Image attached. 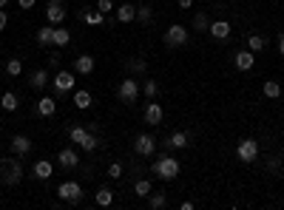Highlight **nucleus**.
<instances>
[{"mask_svg": "<svg viewBox=\"0 0 284 210\" xmlns=\"http://www.w3.org/2000/svg\"><path fill=\"white\" fill-rule=\"evenodd\" d=\"M162 120H165L162 105L160 102H148V108H145V122L148 125H162Z\"/></svg>", "mask_w": 284, "mask_h": 210, "instance_id": "15", "label": "nucleus"}, {"mask_svg": "<svg viewBox=\"0 0 284 210\" xmlns=\"http://www.w3.org/2000/svg\"><path fill=\"white\" fill-rule=\"evenodd\" d=\"M122 174H125L122 162H114V165H108V176H111V179H120Z\"/></svg>", "mask_w": 284, "mask_h": 210, "instance_id": "39", "label": "nucleus"}, {"mask_svg": "<svg viewBox=\"0 0 284 210\" xmlns=\"http://www.w3.org/2000/svg\"><path fill=\"white\" fill-rule=\"evenodd\" d=\"M46 20H48L52 26H60L62 20H66V6H62V0H48V3H46Z\"/></svg>", "mask_w": 284, "mask_h": 210, "instance_id": "8", "label": "nucleus"}, {"mask_svg": "<svg viewBox=\"0 0 284 210\" xmlns=\"http://www.w3.org/2000/svg\"><path fill=\"white\" fill-rule=\"evenodd\" d=\"M34 3H37V0H18V6H20V9H32Z\"/></svg>", "mask_w": 284, "mask_h": 210, "instance_id": "42", "label": "nucleus"}, {"mask_svg": "<svg viewBox=\"0 0 284 210\" xmlns=\"http://www.w3.org/2000/svg\"><path fill=\"white\" fill-rule=\"evenodd\" d=\"M248 48H250L253 54L264 52V48H267V37H264V34H250V37H248Z\"/></svg>", "mask_w": 284, "mask_h": 210, "instance_id": "26", "label": "nucleus"}, {"mask_svg": "<svg viewBox=\"0 0 284 210\" xmlns=\"http://www.w3.org/2000/svg\"><path fill=\"white\" fill-rule=\"evenodd\" d=\"M48 66H52V68H60V57H57V54H54L52 60H48Z\"/></svg>", "mask_w": 284, "mask_h": 210, "instance_id": "44", "label": "nucleus"}, {"mask_svg": "<svg viewBox=\"0 0 284 210\" xmlns=\"http://www.w3.org/2000/svg\"><path fill=\"white\" fill-rule=\"evenodd\" d=\"M57 162H60L62 170H74V168H80V156H77V150L74 148H62L57 154Z\"/></svg>", "mask_w": 284, "mask_h": 210, "instance_id": "11", "label": "nucleus"}, {"mask_svg": "<svg viewBox=\"0 0 284 210\" xmlns=\"http://www.w3.org/2000/svg\"><path fill=\"white\" fill-rule=\"evenodd\" d=\"M97 204L100 208H111V204H114V190H111L108 184L97 188Z\"/></svg>", "mask_w": 284, "mask_h": 210, "instance_id": "22", "label": "nucleus"}, {"mask_svg": "<svg viewBox=\"0 0 284 210\" xmlns=\"http://www.w3.org/2000/svg\"><path fill=\"white\" fill-rule=\"evenodd\" d=\"M151 170H154V176H160L162 182H170V179L179 176V162L174 156H160L151 165Z\"/></svg>", "mask_w": 284, "mask_h": 210, "instance_id": "2", "label": "nucleus"}, {"mask_svg": "<svg viewBox=\"0 0 284 210\" xmlns=\"http://www.w3.org/2000/svg\"><path fill=\"white\" fill-rule=\"evenodd\" d=\"M80 18L86 20V23H88V26H106V14H102V12H80Z\"/></svg>", "mask_w": 284, "mask_h": 210, "instance_id": "24", "label": "nucleus"}, {"mask_svg": "<svg viewBox=\"0 0 284 210\" xmlns=\"http://www.w3.org/2000/svg\"><path fill=\"white\" fill-rule=\"evenodd\" d=\"M267 170H270V174H278V176H282V159H278V156H270V159H267Z\"/></svg>", "mask_w": 284, "mask_h": 210, "instance_id": "38", "label": "nucleus"}, {"mask_svg": "<svg viewBox=\"0 0 284 210\" xmlns=\"http://www.w3.org/2000/svg\"><path fill=\"white\" fill-rule=\"evenodd\" d=\"M52 162H48V159H37L34 162V168H32V174L37 176V179H52Z\"/></svg>", "mask_w": 284, "mask_h": 210, "instance_id": "21", "label": "nucleus"}, {"mask_svg": "<svg viewBox=\"0 0 284 210\" xmlns=\"http://www.w3.org/2000/svg\"><path fill=\"white\" fill-rule=\"evenodd\" d=\"M136 20H140L142 26H151L154 9H151V6H145V3H140V6H136Z\"/></svg>", "mask_w": 284, "mask_h": 210, "instance_id": "28", "label": "nucleus"}, {"mask_svg": "<svg viewBox=\"0 0 284 210\" xmlns=\"http://www.w3.org/2000/svg\"><path fill=\"white\" fill-rule=\"evenodd\" d=\"M204 3H208V0H204Z\"/></svg>", "mask_w": 284, "mask_h": 210, "instance_id": "49", "label": "nucleus"}, {"mask_svg": "<svg viewBox=\"0 0 284 210\" xmlns=\"http://www.w3.org/2000/svg\"><path fill=\"white\" fill-rule=\"evenodd\" d=\"M278 54L284 57V34H278Z\"/></svg>", "mask_w": 284, "mask_h": 210, "instance_id": "45", "label": "nucleus"}, {"mask_svg": "<svg viewBox=\"0 0 284 210\" xmlns=\"http://www.w3.org/2000/svg\"><path fill=\"white\" fill-rule=\"evenodd\" d=\"M9 148L14 150V156H28L34 145H32V140H28L26 134H14V136H12V145H9Z\"/></svg>", "mask_w": 284, "mask_h": 210, "instance_id": "10", "label": "nucleus"}, {"mask_svg": "<svg viewBox=\"0 0 284 210\" xmlns=\"http://www.w3.org/2000/svg\"><path fill=\"white\" fill-rule=\"evenodd\" d=\"M37 43L40 46H54V26L48 23V26H43V28H37Z\"/></svg>", "mask_w": 284, "mask_h": 210, "instance_id": "23", "label": "nucleus"}, {"mask_svg": "<svg viewBox=\"0 0 284 210\" xmlns=\"http://www.w3.org/2000/svg\"><path fill=\"white\" fill-rule=\"evenodd\" d=\"M264 96L267 100H278V96H282V86H278L276 80H267L264 82Z\"/></svg>", "mask_w": 284, "mask_h": 210, "instance_id": "33", "label": "nucleus"}, {"mask_svg": "<svg viewBox=\"0 0 284 210\" xmlns=\"http://www.w3.org/2000/svg\"><path fill=\"white\" fill-rule=\"evenodd\" d=\"M54 82V91H57V96H62L66 91H71L74 88V71H57L52 77Z\"/></svg>", "mask_w": 284, "mask_h": 210, "instance_id": "9", "label": "nucleus"}, {"mask_svg": "<svg viewBox=\"0 0 284 210\" xmlns=\"http://www.w3.org/2000/svg\"><path fill=\"white\" fill-rule=\"evenodd\" d=\"M136 3H145V0H136Z\"/></svg>", "mask_w": 284, "mask_h": 210, "instance_id": "47", "label": "nucleus"}, {"mask_svg": "<svg viewBox=\"0 0 284 210\" xmlns=\"http://www.w3.org/2000/svg\"><path fill=\"white\" fill-rule=\"evenodd\" d=\"M176 3H179V9H190V6H194V0H176Z\"/></svg>", "mask_w": 284, "mask_h": 210, "instance_id": "43", "label": "nucleus"}, {"mask_svg": "<svg viewBox=\"0 0 284 210\" xmlns=\"http://www.w3.org/2000/svg\"><path fill=\"white\" fill-rule=\"evenodd\" d=\"M6 74H9V77H20V74H23V62H20V57L6 60Z\"/></svg>", "mask_w": 284, "mask_h": 210, "instance_id": "32", "label": "nucleus"}, {"mask_svg": "<svg viewBox=\"0 0 284 210\" xmlns=\"http://www.w3.org/2000/svg\"><path fill=\"white\" fill-rule=\"evenodd\" d=\"M116 20H120V23H131V20H136V6H134V3H120Z\"/></svg>", "mask_w": 284, "mask_h": 210, "instance_id": "20", "label": "nucleus"}, {"mask_svg": "<svg viewBox=\"0 0 284 210\" xmlns=\"http://www.w3.org/2000/svg\"><path fill=\"white\" fill-rule=\"evenodd\" d=\"M6 23H9V14H6V9H0V32L6 28Z\"/></svg>", "mask_w": 284, "mask_h": 210, "instance_id": "41", "label": "nucleus"}, {"mask_svg": "<svg viewBox=\"0 0 284 210\" xmlns=\"http://www.w3.org/2000/svg\"><path fill=\"white\" fill-rule=\"evenodd\" d=\"M57 196H60V202L77 204V202L82 199V188H80V182H62L60 188H57Z\"/></svg>", "mask_w": 284, "mask_h": 210, "instance_id": "5", "label": "nucleus"}, {"mask_svg": "<svg viewBox=\"0 0 284 210\" xmlns=\"http://www.w3.org/2000/svg\"><path fill=\"white\" fill-rule=\"evenodd\" d=\"M37 114L46 116V120L54 116L57 114V100H52V96H40V100H37Z\"/></svg>", "mask_w": 284, "mask_h": 210, "instance_id": "18", "label": "nucleus"}, {"mask_svg": "<svg viewBox=\"0 0 284 210\" xmlns=\"http://www.w3.org/2000/svg\"><path fill=\"white\" fill-rule=\"evenodd\" d=\"M154 150H156V140H154L151 134H140L134 140V154L136 156H154Z\"/></svg>", "mask_w": 284, "mask_h": 210, "instance_id": "7", "label": "nucleus"}, {"mask_svg": "<svg viewBox=\"0 0 284 210\" xmlns=\"http://www.w3.org/2000/svg\"><path fill=\"white\" fill-rule=\"evenodd\" d=\"M0 105H3V111H18V105H20V100H18V94L14 91H6V94L0 96Z\"/></svg>", "mask_w": 284, "mask_h": 210, "instance_id": "25", "label": "nucleus"}, {"mask_svg": "<svg viewBox=\"0 0 284 210\" xmlns=\"http://www.w3.org/2000/svg\"><path fill=\"white\" fill-rule=\"evenodd\" d=\"M208 32H210L213 40H228V37H230V32H233V26L228 23V20H216V23H210V28H208Z\"/></svg>", "mask_w": 284, "mask_h": 210, "instance_id": "14", "label": "nucleus"}, {"mask_svg": "<svg viewBox=\"0 0 284 210\" xmlns=\"http://www.w3.org/2000/svg\"><path fill=\"white\" fill-rule=\"evenodd\" d=\"M80 3H88V0H80Z\"/></svg>", "mask_w": 284, "mask_h": 210, "instance_id": "48", "label": "nucleus"}, {"mask_svg": "<svg viewBox=\"0 0 284 210\" xmlns=\"http://www.w3.org/2000/svg\"><path fill=\"white\" fill-rule=\"evenodd\" d=\"M165 204H168V196H165V193H148V208L151 210H160V208H165Z\"/></svg>", "mask_w": 284, "mask_h": 210, "instance_id": "31", "label": "nucleus"}, {"mask_svg": "<svg viewBox=\"0 0 284 210\" xmlns=\"http://www.w3.org/2000/svg\"><path fill=\"white\" fill-rule=\"evenodd\" d=\"M94 57L91 54H80V57H74V74H80V77H88L91 71H94Z\"/></svg>", "mask_w": 284, "mask_h": 210, "instance_id": "13", "label": "nucleus"}, {"mask_svg": "<svg viewBox=\"0 0 284 210\" xmlns=\"http://www.w3.org/2000/svg\"><path fill=\"white\" fill-rule=\"evenodd\" d=\"M151 190H154L151 179H136V182H134V193H136V196H148Z\"/></svg>", "mask_w": 284, "mask_h": 210, "instance_id": "36", "label": "nucleus"}, {"mask_svg": "<svg viewBox=\"0 0 284 210\" xmlns=\"http://www.w3.org/2000/svg\"><path fill=\"white\" fill-rule=\"evenodd\" d=\"M9 6V0H0V9H6Z\"/></svg>", "mask_w": 284, "mask_h": 210, "instance_id": "46", "label": "nucleus"}, {"mask_svg": "<svg viewBox=\"0 0 284 210\" xmlns=\"http://www.w3.org/2000/svg\"><path fill=\"white\" fill-rule=\"evenodd\" d=\"M125 66H128V71H131V74H145V71H148V62H145V57H131Z\"/></svg>", "mask_w": 284, "mask_h": 210, "instance_id": "29", "label": "nucleus"}, {"mask_svg": "<svg viewBox=\"0 0 284 210\" xmlns=\"http://www.w3.org/2000/svg\"><path fill=\"white\" fill-rule=\"evenodd\" d=\"M97 9L102 12V14H108V12H114V0H97Z\"/></svg>", "mask_w": 284, "mask_h": 210, "instance_id": "40", "label": "nucleus"}, {"mask_svg": "<svg viewBox=\"0 0 284 210\" xmlns=\"http://www.w3.org/2000/svg\"><path fill=\"white\" fill-rule=\"evenodd\" d=\"M233 66L239 71H250L253 66H256V54L250 52V48H244V52H236L233 54Z\"/></svg>", "mask_w": 284, "mask_h": 210, "instance_id": "12", "label": "nucleus"}, {"mask_svg": "<svg viewBox=\"0 0 284 210\" xmlns=\"http://www.w3.org/2000/svg\"><path fill=\"white\" fill-rule=\"evenodd\" d=\"M236 156H239L244 165L256 162V156H258V142H256V140H242L239 145H236Z\"/></svg>", "mask_w": 284, "mask_h": 210, "instance_id": "6", "label": "nucleus"}, {"mask_svg": "<svg viewBox=\"0 0 284 210\" xmlns=\"http://www.w3.org/2000/svg\"><path fill=\"white\" fill-rule=\"evenodd\" d=\"M165 46L168 48H182V46H188V40H190V32H188L182 23H174V26H168L165 28Z\"/></svg>", "mask_w": 284, "mask_h": 210, "instance_id": "3", "label": "nucleus"}, {"mask_svg": "<svg viewBox=\"0 0 284 210\" xmlns=\"http://www.w3.org/2000/svg\"><path fill=\"white\" fill-rule=\"evenodd\" d=\"M165 145H168V148H174V150H182V148H188V145H190V136H188L185 131H174L168 140H165Z\"/></svg>", "mask_w": 284, "mask_h": 210, "instance_id": "19", "label": "nucleus"}, {"mask_svg": "<svg viewBox=\"0 0 284 210\" xmlns=\"http://www.w3.org/2000/svg\"><path fill=\"white\" fill-rule=\"evenodd\" d=\"M68 136H71V142H74V145H80V142L88 136V125H86V128H82V125H74V128L68 131Z\"/></svg>", "mask_w": 284, "mask_h": 210, "instance_id": "35", "label": "nucleus"}, {"mask_svg": "<svg viewBox=\"0 0 284 210\" xmlns=\"http://www.w3.org/2000/svg\"><path fill=\"white\" fill-rule=\"evenodd\" d=\"M23 179V162L18 156H3L0 159V184L6 188H14Z\"/></svg>", "mask_w": 284, "mask_h": 210, "instance_id": "1", "label": "nucleus"}, {"mask_svg": "<svg viewBox=\"0 0 284 210\" xmlns=\"http://www.w3.org/2000/svg\"><path fill=\"white\" fill-rule=\"evenodd\" d=\"M142 94L148 96V100H156V94H160V86H156V80H145V82H142Z\"/></svg>", "mask_w": 284, "mask_h": 210, "instance_id": "34", "label": "nucleus"}, {"mask_svg": "<svg viewBox=\"0 0 284 210\" xmlns=\"http://www.w3.org/2000/svg\"><path fill=\"white\" fill-rule=\"evenodd\" d=\"M80 148L86 150V154H94V150L100 148V136H97V122H91L88 125V136L80 142Z\"/></svg>", "mask_w": 284, "mask_h": 210, "instance_id": "17", "label": "nucleus"}, {"mask_svg": "<svg viewBox=\"0 0 284 210\" xmlns=\"http://www.w3.org/2000/svg\"><path fill=\"white\" fill-rule=\"evenodd\" d=\"M71 43V32L68 28H62V26H54V46H68Z\"/></svg>", "mask_w": 284, "mask_h": 210, "instance_id": "30", "label": "nucleus"}, {"mask_svg": "<svg viewBox=\"0 0 284 210\" xmlns=\"http://www.w3.org/2000/svg\"><path fill=\"white\" fill-rule=\"evenodd\" d=\"M74 105H77L80 111H86V108L91 105V94L88 91H74Z\"/></svg>", "mask_w": 284, "mask_h": 210, "instance_id": "37", "label": "nucleus"}, {"mask_svg": "<svg viewBox=\"0 0 284 210\" xmlns=\"http://www.w3.org/2000/svg\"><path fill=\"white\" fill-rule=\"evenodd\" d=\"M48 80L52 77H48V71L46 68H34L32 74H28V86L34 88V91H43V88L48 86Z\"/></svg>", "mask_w": 284, "mask_h": 210, "instance_id": "16", "label": "nucleus"}, {"mask_svg": "<svg viewBox=\"0 0 284 210\" xmlns=\"http://www.w3.org/2000/svg\"><path fill=\"white\" fill-rule=\"evenodd\" d=\"M190 28H194V32H208V28H210V18H208L204 12H196V14H194V23H190Z\"/></svg>", "mask_w": 284, "mask_h": 210, "instance_id": "27", "label": "nucleus"}, {"mask_svg": "<svg viewBox=\"0 0 284 210\" xmlns=\"http://www.w3.org/2000/svg\"><path fill=\"white\" fill-rule=\"evenodd\" d=\"M140 82H136V80L134 77H125L122 82H120V88H116V96H120V100H122L125 105H131V102H136V100H140Z\"/></svg>", "mask_w": 284, "mask_h": 210, "instance_id": "4", "label": "nucleus"}]
</instances>
